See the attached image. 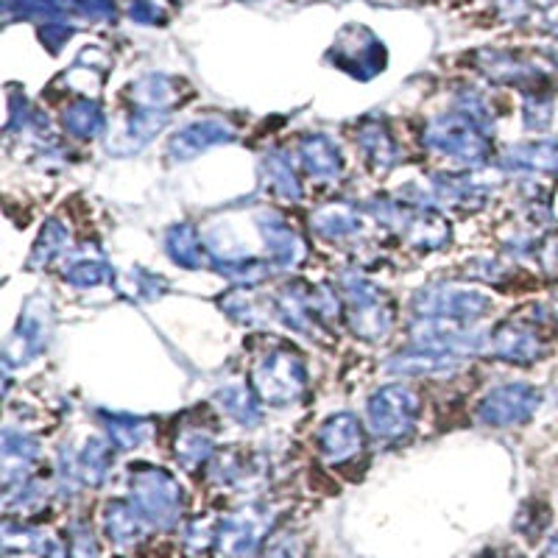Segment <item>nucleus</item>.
<instances>
[{
  "label": "nucleus",
  "mask_w": 558,
  "mask_h": 558,
  "mask_svg": "<svg viewBox=\"0 0 558 558\" xmlns=\"http://www.w3.org/2000/svg\"><path fill=\"white\" fill-rule=\"evenodd\" d=\"M542 402V393L527 383H511L497 391H492L481 405V418L486 425L511 427L522 425L536 413Z\"/></svg>",
  "instance_id": "obj_2"
},
{
  "label": "nucleus",
  "mask_w": 558,
  "mask_h": 558,
  "mask_svg": "<svg viewBox=\"0 0 558 558\" xmlns=\"http://www.w3.org/2000/svg\"><path fill=\"white\" fill-rule=\"evenodd\" d=\"M318 447H322V456L327 461H352L363 450V433L357 418L349 416V413L332 416L318 433Z\"/></svg>",
  "instance_id": "obj_4"
},
{
  "label": "nucleus",
  "mask_w": 558,
  "mask_h": 558,
  "mask_svg": "<svg viewBox=\"0 0 558 558\" xmlns=\"http://www.w3.org/2000/svg\"><path fill=\"white\" fill-rule=\"evenodd\" d=\"M254 383L268 402H291L305 388V368L291 352H274L257 366Z\"/></svg>",
  "instance_id": "obj_3"
},
{
  "label": "nucleus",
  "mask_w": 558,
  "mask_h": 558,
  "mask_svg": "<svg viewBox=\"0 0 558 558\" xmlns=\"http://www.w3.org/2000/svg\"><path fill=\"white\" fill-rule=\"evenodd\" d=\"M229 134L221 132V129H213V126H193L187 132L177 134L171 143V154L177 157H196L198 151H207L209 146H216V143H227Z\"/></svg>",
  "instance_id": "obj_6"
},
{
  "label": "nucleus",
  "mask_w": 558,
  "mask_h": 558,
  "mask_svg": "<svg viewBox=\"0 0 558 558\" xmlns=\"http://www.w3.org/2000/svg\"><path fill=\"white\" fill-rule=\"evenodd\" d=\"M305 162L313 173L338 171V154L332 151L330 143H324V140H311V143H305Z\"/></svg>",
  "instance_id": "obj_9"
},
{
  "label": "nucleus",
  "mask_w": 558,
  "mask_h": 558,
  "mask_svg": "<svg viewBox=\"0 0 558 558\" xmlns=\"http://www.w3.org/2000/svg\"><path fill=\"white\" fill-rule=\"evenodd\" d=\"M492 341H495V355L500 357V361L517 363V366H527V363L539 361L542 352H545L542 338L536 336L527 324L520 322L502 324Z\"/></svg>",
  "instance_id": "obj_5"
},
{
  "label": "nucleus",
  "mask_w": 558,
  "mask_h": 558,
  "mask_svg": "<svg viewBox=\"0 0 558 558\" xmlns=\"http://www.w3.org/2000/svg\"><path fill=\"white\" fill-rule=\"evenodd\" d=\"M218 400L223 402V408H227V413H232V416L238 418V422H243V425H252V422H257V405H254L252 393H248V388L243 386H229L223 388L221 393H218Z\"/></svg>",
  "instance_id": "obj_8"
},
{
  "label": "nucleus",
  "mask_w": 558,
  "mask_h": 558,
  "mask_svg": "<svg viewBox=\"0 0 558 558\" xmlns=\"http://www.w3.org/2000/svg\"><path fill=\"white\" fill-rule=\"evenodd\" d=\"M418 416V400L411 388L388 386L368 400V425L377 436L400 438Z\"/></svg>",
  "instance_id": "obj_1"
},
{
  "label": "nucleus",
  "mask_w": 558,
  "mask_h": 558,
  "mask_svg": "<svg viewBox=\"0 0 558 558\" xmlns=\"http://www.w3.org/2000/svg\"><path fill=\"white\" fill-rule=\"evenodd\" d=\"M517 166L533 168V171H553L558 173V140H539L527 143L514 151Z\"/></svg>",
  "instance_id": "obj_7"
}]
</instances>
